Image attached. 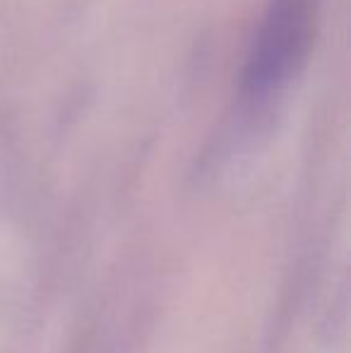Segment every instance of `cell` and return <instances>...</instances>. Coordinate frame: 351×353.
Masks as SVG:
<instances>
[{
  "instance_id": "6da1fadb",
  "label": "cell",
  "mask_w": 351,
  "mask_h": 353,
  "mask_svg": "<svg viewBox=\"0 0 351 353\" xmlns=\"http://www.w3.org/2000/svg\"><path fill=\"white\" fill-rule=\"evenodd\" d=\"M318 8V0H270L241 70L245 101H270L301 72L315 41Z\"/></svg>"
}]
</instances>
